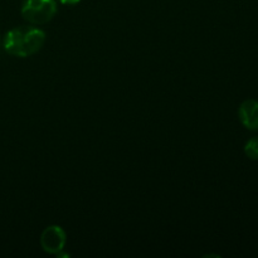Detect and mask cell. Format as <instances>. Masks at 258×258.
Listing matches in <instances>:
<instances>
[{
	"label": "cell",
	"mask_w": 258,
	"mask_h": 258,
	"mask_svg": "<svg viewBox=\"0 0 258 258\" xmlns=\"http://www.w3.org/2000/svg\"><path fill=\"white\" fill-rule=\"evenodd\" d=\"M67 242V234L59 226H49L40 236V246L47 253L58 254L63 251Z\"/></svg>",
	"instance_id": "obj_3"
},
{
	"label": "cell",
	"mask_w": 258,
	"mask_h": 258,
	"mask_svg": "<svg viewBox=\"0 0 258 258\" xmlns=\"http://www.w3.org/2000/svg\"><path fill=\"white\" fill-rule=\"evenodd\" d=\"M238 117L246 128L258 130V101L251 98L242 102L238 108Z\"/></svg>",
	"instance_id": "obj_4"
},
{
	"label": "cell",
	"mask_w": 258,
	"mask_h": 258,
	"mask_svg": "<svg viewBox=\"0 0 258 258\" xmlns=\"http://www.w3.org/2000/svg\"><path fill=\"white\" fill-rule=\"evenodd\" d=\"M59 2L64 5H76V4H78L81 0H59Z\"/></svg>",
	"instance_id": "obj_6"
},
{
	"label": "cell",
	"mask_w": 258,
	"mask_h": 258,
	"mask_svg": "<svg viewBox=\"0 0 258 258\" xmlns=\"http://www.w3.org/2000/svg\"><path fill=\"white\" fill-rule=\"evenodd\" d=\"M0 43H2V38H0Z\"/></svg>",
	"instance_id": "obj_7"
},
{
	"label": "cell",
	"mask_w": 258,
	"mask_h": 258,
	"mask_svg": "<svg viewBox=\"0 0 258 258\" xmlns=\"http://www.w3.org/2000/svg\"><path fill=\"white\" fill-rule=\"evenodd\" d=\"M45 43V33L40 28L18 27L5 34L3 45L8 54L25 58L35 54L43 48Z\"/></svg>",
	"instance_id": "obj_1"
},
{
	"label": "cell",
	"mask_w": 258,
	"mask_h": 258,
	"mask_svg": "<svg viewBox=\"0 0 258 258\" xmlns=\"http://www.w3.org/2000/svg\"><path fill=\"white\" fill-rule=\"evenodd\" d=\"M55 0H24L22 5V15L32 24H45L57 14Z\"/></svg>",
	"instance_id": "obj_2"
},
{
	"label": "cell",
	"mask_w": 258,
	"mask_h": 258,
	"mask_svg": "<svg viewBox=\"0 0 258 258\" xmlns=\"http://www.w3.org/2000/svg\"><path fill=\"white\" fill-rule=\"evenodd\" d=\"M244 154L251 160H258V136L249 139L244 145Z\"/></svg>",
	"instance_id": "obj_5"
}]
</instances>
